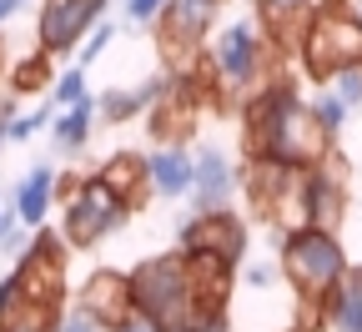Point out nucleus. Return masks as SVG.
I'll use <instances>...</instances> for the list:
<instances>
[{
    "mask_svg": "<svg viewBox=\"0 0 362 332\" xmlns=\"http://www.w3.org/2000/svg\"><path fill=\"white\" fill-rule=\"evenodd\" d=\"M332 131L317 121L312 101L292 76H272L262 91L242 101V151L247 161H277L287 171L322 166L332 156Z\"/></svg>",
    "mask_w": 362,
    "mask_h": 332,
    "instance_id": "nucleus-1",
    "label": "nucleus"
},
{
    "mask_svg": "<svg viewBox=\"0 0 362 332\" xmlns=\"http://www.w3.org/2000/svg\"><path fill=\"white\" fill-rule=\"evenodd\" d=\"M126 277H131L136 322L151 327V332H197V327H206L211 317H226V312H216V307L202 297L197 272H192V257L181 252V247L136 262Z\"/></svg>",
    "mask_w": 362,
    "mask_h": 332,
    "instance_id": "nucleus-2",
    "label": "nucleus"
},
{
    "mask_svg": "<svg viewBox=\"0 0 362 332\" xmlns=\"http://www.w3.org/2000/svg\"><path fill=\"white\" fill-rule=\"evenodd\" d=\"M277 267L287 277V287L297 292V332H322V297L347 277V247L342 236L327 227H282V242H277Z\"/></svg>",
    "mask_w": 362,
    "mask_h": 332,
    "instance_id": "nucleus-3",
    "label": "nucleus"
},
{
    "mask_svg": "<svg viewBox=\"0 0 362 332\" xmlns=\"http://www.w3.org/2000/svg\"><path fill=\"white\" fill-rule=\"evenodd\" d=\"M277 61L282 51L262 35L257 21H232L206 51H202V71L211 76L216 86V101L232 106V101H247L252 91H262L272 76H277Z\"/></svg>",
    "mask_w": 362,
    "mask_h": 332,
    "instance_id": "nucleus-4",
    "label": "nucleus"
},
{
    "mask_svg": "<svg viewBox=\"0 0 362 332\" xmlns=\"http://www.w3.org/2000/svg\"><path fill=\"white\" fill-rule=\"evenodd\" d=\"M297 61H302V76L317 86L362 66V16L352 11V0H327L307 21V30L297 40Z\"/></svg>",
    "mask_w": 362,
    "mask_h": 332,
    "instance_id": "nucleus-5",
    "label": "nucleus"
},
{
    "mask_svg": "<svg viewBox=\"0 0 362 332\" xmlns=\"http://www.w3.org/2000/svg\"><path fill=\"white\" fill-rule=\"evenodd\" d=\"M131 217V207L111 192V186L90 171L76 181V192L61 202V242L71 252H90V247H101L111 231H121Z\"/></svg>",
    "mask_w": 362,
    "mask_h": 332,
    "instance_id": "nucleus-6",
    "label": "nucleus"
},
{
    "mask_svg": "<svg viewBox=\"0 0 362 332\" xmlns=\"http://www.w3.org/2000/svg\"><path fill=\"white\" fill-rule=\"evenodd\" d=\"M216 11H221V0H166V11L156 16V51L171 76L192 71L202 61Z\"/></svg>",
    "mask_w": 362,
    "mask_h": 332,
    "instance_id": "nucleus-7",
    "label": "nucleus"
},
{
    "mask_svg": "<svg viewBox=\"0 0 362 332\" xmlns=\"http://www.w3.org/2000/svg\"><path fill=\"white\" fill-rule=\"evenodd\" d=\"M292 212L302 227H327L337 231L342 217H347V166L342 156L332 151L322 166H307L297 171V186H292Z\"/></svg>",
    "mask_w": 362,
    "mask_h": 332,
    "instance_id": "nucleus-8",
    "label": "nucleus"
},
{
    "mask_svg": "<svg viewBox=\"0 0 362 332\" xmlns=\"http://www.w3.org/2000/svg\"><path fill=\"white\" fill-rule=\"evenodd\" d=\"M66 242H61V231H45V227H35V236H30V247L21 252V262H16V282H21V297H30V302H45V307H61L66 302Z\"/></svg>",
    "mask_w": 362,
    "mask_h": 332,
    "instance_id": "nucleus-9",
    "label": "nucleus"
},
{
    "mask_svg": "<svg viewBox=\"0 0 362 332\" xmlns=\"http://www.w3.org/2000/svg\"><path fill=\"white\" fill-rule=\"evenodd\" d=\"M176 247L181 252H197V257H216L226 267H242L247 262V222L221 207V212H192L187 222L176 227Z\"/></svg>",
    "mask_w": 362,
    "mask_h": 332,
    "instance_id": "nucleus-10",
    "label": "nucleus"
},
{
    "mask_svg": "<svg viewBox=\"0 0 362 332\" xmlns=\"http://www.w3.org/2000/svg\"><path fill=\"white\" fill-rule=\"evenodd\" d=\"M111 0H45L40 16H35V51L45 56H71L76 45L106 21Z\"/></svg>",
    "mask_w": 362,
    "mask_h": 332,
    "instance_id": "nucleus-11",
    "label": "nucleus"
},
{
    "mask_svg": "<svg viewBox=\"0 0 362 332\" xmlns=\"http://www.w3.org/2000/svg\"><path fill=\"white\" fill-rule=\"evenodd\" d=\"M76 307L96 322L101 332H126L136 322V307H131V277L126 272H111V267H96L81 292H76Z\"/></svg>",
    "mask_w": 362,
    "mask_h": 332,
    "instance_id": "nucleus-12",
    "label": "nucleus"
},
{
    "mask_svg": "<svg viewBox=\"0 0 362 332\" xmlns=\"http://www.w3.org/2000/svg\"><path fill=\"white\" fill-rule=\"evenodd\" d=\"M202 96H197V86L187 81V76H171V91L146 111V131H151V141L156 147H181L192 131H197V121H202Z\"/></svg>",
    "mask_w": 362,
    "mask_h": 332,
    "instance_id": "nucleus-13",
    "label": "nucleus"
},
{
    "mask_svg": "<svg viewBox=\"0 0 362 332\" xmlns=\"http://www.w3.org/2000/svg\"><path fill=\"white\" fill-rule=\"evenodd\" d=\"M237 166L226 161L221 147H202L192 156V207L197 212H221V207H232V192H237Z\"/></svg>",
    "mask_w": 362,
    "mask_h": 332,
    "instance_id": "nucleus-14",
    "label": "nucleus"
},
{
    "mask_svg": "<svg viewBox=\"0 0 362 332\" xmlns=\"http://www.w3.org/2000/svg\"><path fill=\"white\" fill-rule=\"evenodd\" d=\"M237 181L247 186V202L257 217H282V207H292V186H297V171L277 166V161H247L237 166Z\"/></svg>",
    "mask_w": 362,
    "mask_h": 332,
    "instance_id": "nucleus-15",
    "label": "nucleus"
},
{
    "mask_svg": "<svg viewBox=\"0 0 362 332\" xmlns=\"http://www.w3.org/2000/svg\"><path fill=\"white\" fill-rule=\"evenodd\" d=\"M257 6V25H262V35L277 45V51L287 56V51H297V40H302V30H307V21L327 6V0H252Z\"/></svg>",
    "mask_w": 362,
    "mask_h": 332,
    "instance_id": "nucleus-16",
    "label": "nucleus"
},
{
    "mask_svg": "<svg viewBox=\"0 0 362 332\" xmlns=\"http://www.w3.org/2000/svg\"><path fill=\"white\" fill-rule=\"evenodd\" d=\"M56 207V166L51 161H35L21 181H16V192H11V212L25 231L45 227V212Z\"/></svg>",
    "mask_w": 362,
    "mask_h": 332,
    "instance_id": "nucleus-17",
    "label": "nucleus"
},
{
    "mask_svg": "<svg viewBox=\"0 0 362 332\" xmlns=\"http://www.w3.org/2000/svg\"><path fill=\"white\" fill-rule=\"evenodd\" d=\"M111 192L136 212L146 197H151V176H146V156H136V151H116V156H106L101 161V171H96Z\"/></svg>",
    "mask_w": 362,
    "mask_h": 332,
    "instance_id": "nucleus-18",
    "label": "nucleus"
},
{
    "mask_svg": "<svg viewBox=\"0 0 362 332\" xmlns=\"http://www.w3.org/2000/svg\"><path fill=\"white\" fill-rule=\"evenodd\" d=\"M146 176H151V197H187L192 192V151L187 147H156L146 156Z\"/></svg>",
    "mask_w": 362,
    "mask_h": 332,
    "instance_id": "nucleus-19",
    "label": "nucleus"
},
{
    "mask_svg": "<svg viewBox=\"0 0 362 332\" xmlns=\"http://www.w3.org/2000/svg\"><path fill=\"white\" fill-rule=\"evenodd\" d=\"M322 317L332 332H362V262L347 267V277L322 297Z\"/></svg>",
    "mask_w": 362,
    "mask_h": 332,
    "instance_id": "nucleus-20",
    "label": "nucleus"
},
{
    "mask_svg": "<svg viewBox=\"0 0 362 332\" xmlns=\"http://www.w3.org/2000/svg\"><path fill=\"white\" fill-rule=\"evenodd\" d=\"M90 131H96V101L66 106V111H56V121H51V141H56L61 156H81L86 141H90Z\"/></svg>",
    "mask_w": 362,
    "mask_h": 332,
    "instance_id": "nucleus-21",
    "label": "nucleus"
},
{
    "mask_svg": "<svg viewBox=\"0 0 362 332\" xmlns=\"http://www.w3.org/2000/svg\"><path fill=\"white\" fill-rule=\"evenodd\" d=\"M61 322V307H45V302H30V297H11L0 307V332H56Z\"/></svg>",
    "mask_w": 362,
    "mask_h": 332,
    "instance_id": "nucleus-22",
    "label": "nucleus"
},
{
    "mask_svg": "<svg viewBox=\"0 0 362 332\" xmlns=\"http://www.w3.org/2000/svg\"><path fill=\"white\" fill-rule=\"evenodd\" d=\"M51 86H56V71H51V56H45V51H35L30 61H21L16 76H11V91H16V96H45Z\"/></svg>",
    "mask_w": 362,
    "mask_h": 332,
    "instance_id": "nucleus-23",
    "label": "nucleus"
},
{
    "mask_svg": "<svg viewBox=\"0 0 362 332\" xmlns=\"http://www.w3.org/2000/svg\"><path fill=\"white\" fill-rule=\"evenodd\" d=\"M81 101H90V91H86V71H81V66H71V71H61V76H56V86H51V106H56V111H66V106H81Z\"/></svg>",
    "mask_w": 362,
    "mask_h": 332,
    "instance_id": "nucleus-24",
    "label": "nucleus"
},
{
    "mask_svg": "<svg viewBox=\"0 0 362 332\" xmlns=\"http://www.w3.org/2000/svg\"><path fill=\"white\" fill-rule=\"evenodd\" d=\"M51 121H56V106H51V101H40V106L21 111L16 121H6V141H30L35 131H45Z\"/></svg>",
    "mask_w": 362,
    "mask_h": 332,
    "instance_id": "nucleus-25",
    "label": "nucleus"
},
{
    "mask_svg": "<svg viewBox=\"0 0 362 332\" xmlns=\"http://www.w3.org/2000/svg\"><path fill=\"white\" fill-rule=\"evenodd\" d=\"M312 111H317V121H322V126H327L332 136H337V131L347 126V116H352V106H347V101L337 96V91H327V86H322V91L312 96Z\"/></svg>",
    "mask_w": 362,
    "mask_h": 332,
    "instance_id": "nucleus-26",
    "label": "nucleus"
},
{
    "mask_svg": "<svg viewBox=\"0 0 362 332\" xmlns=\"http://www.w3.org/2000/svg\"><path fill=\"white\" fill-rule=\"evenodd\" d=\"M111 40H116V25H111V21H101L96 30H90V35L81 40V56H76V66L86 71V66L96 61V56H106V45H111Z\"/></svg>",
    "mask_w": 362,
    "mask_h": 332,
    "instance_id": "nucleus-27",
    "label": "nucleus"
},
{
    "mask_svg": "<svg viewBox=\"0 0 362 332\" xmlns=\"http://www.w3.org/2000/svg\"><path fill=\"white\" fill-rule=\"evenodd\" d=\"M327 91H337V96H342L347 106H362V71L352 66V71H342V76H332V81H327Z\"/></svg>",
    "mask_w": 362,
    "mask_h": 332,
    "instance_id": "nucleus-28",
    "label": "nucleus"
},
{
    "mask_svg": "<svg viewBox=\"0 0 362 332\" xmlns=\"http://www.w3.org/2000/svg\"><path fill=\"white\" fill-rule=\"evenodd\" d=\"M277 262H242V277H247V287H257V292H267L272 282H277Z\"/></svg>",
    "mask_w": 362,
    "mask_h": 332,
    "instance_id": "nucleus-29",
    "label": "nucleus"
},
{
    "mask_svg": "<svg viewBox=\"0 0 362 332\" xmlns=\"http://www.w3.org/2000/svg\"><path fill=\"white\" fill-rule=\"evenodd\" d=\"M161 11H166V0H126V21L131 25H156Z\"/></svg>",
    "mask_w": 362,
    "mask_h": 332,
    "instance_id": "nucleus-30",
    "label": "nucleus"
},
{
    "mask_svg": "<svg viewBox=\"0 0 362 332\" xmlns=\"http://www.w3.org/2000/svg\"><path fill=\"white\" fill-rule=\"evenodd\" d=\"M56 332H101L96 322H90L81 307H71V312H61V322H56Z\"/></svg>",
    "mask_w": 362,
    "mask_h": 332,
    "instance_id": "nucleus-31",
    "label": "nucleus"
},
{
    "mask_svg": "<svg viewBox=\"0 0 362 332\" xmlns=\"http://www.w3.org/2000/svg\"><path fill=\"white\" fill-rule=\"evenodd\" d=\"M16 227H21V222H16V212H0V247H6V236H11Z\"/></svg>",
    "mask_w": 362,
    "mask_h": 332,
    "instance_id": "nucleus-32",
    "label": "nucleus"
},
{
    "mask_svg": "<svg viewBox=\"0 0 362 332\" xmlns=\"http://www.w3.org/2000/svg\"><path fill=\"white\" fill-rule=\"evenodd\" d=\"M21 6H25V0H0V25H6V21H11Z\"/></svg>",
    "mask_w": 362,
    "mask_h": 332,
    "instance_id": "nucleus-33",
    "label": "nucleus"
},
{
    "mask_svg": "<svg viewBox=\"0 0 362 332\" xmlns=\"http://www.w3.org/2000/svg\"><path fill=\"white\" fill-rule=\"evenodd\" d=\"M197 332H232V322H226V317H211L206 327H197Z\"/></svg>",
    "mask_w": 362,
    "mask_h": 332,
    "instance_id": "nucleus-34",
    "label": "nucleus"
},
{
    "mask_svg": "<svg viewBox=\"0 0 362 332\" xmlns=\"http://www.w3.org/2000/svg\"><path fill=\"white\" fill-rule=\"evenodd\" d=\"M0 147H6V121H0Z\"/></svg>",
    "mask_w": 362,
    "mask_h": 332,
    "instance_id": "nucleus-35",
    "label": "nucleus"
},
{
    "mask_svg": "<svg viewBox=\"0 0 362 332\" xmlns=\"http://www.w3.org/2000/svg\"><path fill=\"white\" fill-rule=\"evenodd\" d=\"M352 11H357V16H362V0H352Z\"/></svg>",
    "mask_w": 362,
    "mask_h": 332,
    "instance_id": "nucleus-36",
    "label": "nucleus"
},
{
    "mask_svg": "<svg viewBox=\"0 0 362 332\" xmlns=\"http://www.w3.org/2000/svg\"><path fill=\"white\" fill-rule=\"evenodd\" d=\"M357 71H362V66H357Z\"/></svg>",
    "mask_w": 362,
    "mask_h": 332,
    "instance_id": "nucleus-37",
    "label": "nucleus"
}]
</instances>
